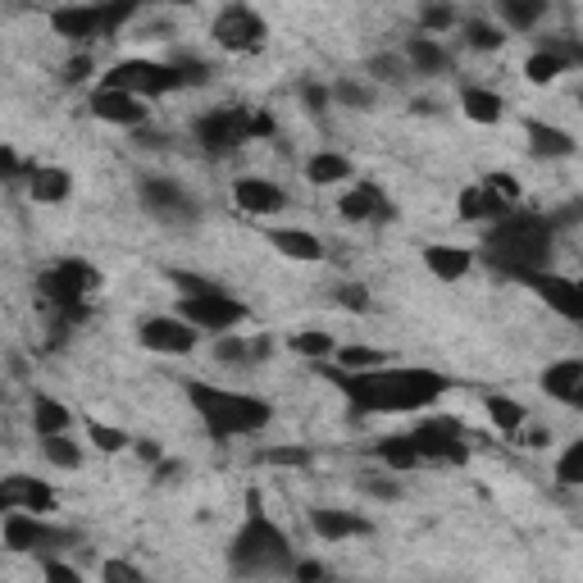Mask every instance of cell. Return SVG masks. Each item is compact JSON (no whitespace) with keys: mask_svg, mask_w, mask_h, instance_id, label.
Listing matches in <instances>:
<instances>
[{"mask_svg":"<svg viewBox=\"0 0 583 583\" xmlns=\"http://www.w3.org/2000/svg\"><path fill=\"white\" fill-rule=\"evenodd\" d=\"M73 543L69 529H50V524L42 515H27V511H10L5 515V547L10 551H55V547H65Z\"/></svg>","mask_w":583,"mask_h":583,"instance_id":"12","label":"cell"},{"mask_svg":"<svg viewBox=\"0 0 583 583\" xmlns=\"http://www.w3.org/2000/svg\"><path fill=\"white\" fill-rule=\"evenodd\" d=\"M338 214L351 219V224H387L393 219V201L383 197L378 183H355L351 191L338 197Z\"/></svg>","mask_w":583,"mask_h":583,"instance_id":"16","label":"cell"},{"mask_svg":"<svg viewBox=\"0 0 583 583\" xmlns=\"http://www.w3.org/2000/svg\"><path fill=\"white\" fill-rule=\"evenodd\" d=\"M410 442H415V452H420V460H438V465H465V456H469L465 429L456 420H447V415L415 424L410 429Z\"/></svg>","mask_w":583,"mask_h":583,"instance_id":"9","label":"cell"},{"mask_svg":"<svg viewBox=\"0 0 583 583\" xmlns=\"http://www.w3.org/2000/svg\"><path fill=\"white\" fill-rule=\"evenodd\" d=\"M342 305H351V311H365V305H370L365 288H342Z\"/></svg>","mask_w":583,"mask_h":583,"instance_id":"51","label":"cell"},{"mask_svg":"<svg viewBox=\"0 0 583 583\" xmlns=\"http://www.w3.org/2000/svg\"><path fill=\"white\" fill-rule=\"evenodd\" d=\"M305 105H311V109H324L328 105V96H333V88H319V82H305Z\"/></svg>","mask_w":583,"mask_h":583,"instance_id":"47","label":"cell"},{"mask_svg":"<svg viewBox=\"0 0 583 583\" xmlns=\"http://www.w3.org/2000/svg\"><path fill=\"white\" fill-rule=\"evenodd\" d=\"M273 132V119L269 115H252V109L242 105H224V109H210L191 124V137H197V147L206 155H233L242 142H252V137H269Z\"/></svg>","mask_w":583,"mask_h":583,"instance_id":"5","label":"cell"},{"mask_svg":"<svg viewBox=\"0 0 583 583\" xmlns=\"http://www.w3.org/2000/svg\"><path fill=\"white\" fill-rule=\"evenodd\" d=\"M315 370L351 401L355 415H410V410L433 406L442 393H452V378L424 365H383V370L351 374L338 365L328 370V360H324Z\"/></svg>","mask_w":583,"mask_h":583,"instance_id":"1","label":"cell"},{"mask_svg":"<svg viewBox=\"0 0 583 583\" xmlns=\"http://www.w3.org/2000/svg\"><path fill=\"white\" fill-rule=\"evenodd\" d=\"M483 406H488V415H492V424L502 429L506 438H515V433L524 429V406H520V401H511V397H488Z\"/></svg>","mask_w":583,"mask_h":583,"instance_id":"36","label":"cell"},{"mask_svg":"<svg viewBox=\"0 0 583 583\" xmlns=\"http://www.w3.org/2000/svg\"><path fill=\"white\" fill-rule=\"evenodd\" d=\"M0 506H5V511H27V515H50L55 511V492L42 479L10 475L5 483H0Z\"/></svg>","mask_w":583,"mask_h":583,"instance_id":"18","label":"cell"},{"mask_svg":"<svg viewBox=\"0 0 583 583\" xmlns=\"http://www.w3.org/2000/svg\"><path fill=\"white\" fill-rule=\"evenodd\" d=\"M370 73H374L378 82H397V78H401V60H397V55H374V60H370Z\"/></svg>","mask_w":583,"mask_h":583,"instance_id":"46","label":"cell"},{"mask_svg":"<svg viewBox=\"0 0 583 583\" xmlns=\"http://www.w3.org/2000/svg\"><path fill=\"white\" fill-rule=\"evenodd\" d=\"M88 105H92V115L101 124H115V128H142L147 115H151L142 96H128V92H115V88H96Z\"/></svg>","mask_w":583,"mask_h":583,"instance_id":"15","label":"cell"},{"mask_svg":"<svg viewBox=\"0 0 583 583\" xmlns=\"http://www.w3.org/2000/svg\"><path fill=\"white\" fill-rule=\"evenodd\" d=\"M406 65L415 73H447L452 69V55L442 50L438 37H410L406 42Z\"/></svg>","mask_w":583,"mask_h":583,"instance_id":"27","label":"cell"},{"mask_svg":"<svg viewBox=\"0 0 583 583\" xmlns=\"http://www.w3.org/2000/svg\"><path fill=\"white\" fill-rule=\"evenodd\" d=\"M101 88H115V92H128V96H170V92H183L187 88V73L174 65V60H124L105 73Z\"/></svg>","mask_w":583,"mask_h":583,"instance_id":"6","label":"cell"},{"mask_svg":"<svg viewBox=\"0 0 583 583\" xmlns=\"http://www.w3.org/2000/svg\"><path fill=\"white\" fill-rule=\"evenodd\" d=\"M570 65L561 60V55H551V50H534L529 60H524V78L534 82V88H547V82H557Z\"/></svg>","mask_w":583,"mask_h":583,"instance_id":"34","label":"cell"},{"mask_svg":"<svg viewBox=\"0 0 583 583\" xmlns=\"http://www.w3.org/2000/svg\"><path fill=\"white\" fill-rule=\"evenodd\" d=\"M246 506H252V515H246V524L237 529V538L229 547V570L237 579H279V574H292L296 557L288 547V534L260 511V492L246 497Z\"/></svg>","mask_w":583,"mask_h":583,"instance_id":"3","label":"cell"},{"mask_svg":"<svg viewBox=\"0 0 583 583\" xmlns=\"http://www.w3.org/2000/svg\"><path fill=\"white\" fill-rule=\"evenodd\" d=\"M105 583H147V574L137 570L132 561H105Z\"/></svg>","mask_w":583,"mask_h":583,"instance_id":"43","label":"cell"},{"mask_svg":"<svg viewBox=\"0 0 583 583\" xmlns=\"http://www.w3.org/2000/svg\"><path fill=\"white\" fill-rule=\"evenodd\" d=\"M37 292H42L60 315H78L82 296L96 292V269L82 265V260H60V265H50L46 273H37Z\"/></svg>","mask_w":583,"mask_h":583,"instance_id":"7","label":"cell"},{"mask_svg":"<svg viewBox=\"0 0 583 583\" xmlns=\"http://www.w3.org/2000/svg\"><path fill=\"white\" fill-rule=\"evenodd\" d=\"M524 137H529V151L538 160H565V155H574V137L565 128H557V124L529 119V124H524Z\"/></svg>","mask_w":583,"mask_h":583,"instance_id":"22","label":"cell"},{"mask_svg":"<svg viewBox=\"0 0 583 583\" xmlns=\"http://www.w3.org/2000/svg\"><path fill=\"white\" fill-rule=\"evenodd\" d=\"M420 23H424V37H433V33H447V27L456 23V14L447 5H424L420 10Z\"/></svg>","mask_w":583,"mask_h":583,"instance_id":"42","label":"cell"},{"mask_svg":"<svg viewBox=\"0 0 583 583\" xmlns=\"http://www.w3.org/2000/svg\"><path fill=\"white\" fill-rule=\"evenodd\" d=\"M579 387H583V360L579 355H565V360H557V365L543 370V393L551 401H565L570 406Z\"/></svg>","mask_w":583,"mask_h":583,"instance_id":"23","label":"cell"},{"mask_svg":"<svg viewBox=\"0 0 583 583\" xmlns=\"http://www.w3.org/2000/svg\"><path fill=\"white\" fill-rule=\"evenodd\" d=\"M365 488H370L374 497H397V483H383V479H365Z\"/></svg>","mask_w":583,"mask_h":583,"instance_id":"53","label":"cell"},{"mask_svg":"<svg viewBox=\"0 0 583 583\" xmlns=\"http://www.w3.org/2000/svg\"><path fill=\"white\" fill-rule=\"evenodd\" d=\"M460 109H465L469 124H497L506 105H502V96L488 92V88H465V92H460Z\"/></svg>","mask_w":583,"mask_h":583,"instance_id":"30","label":"cell"},{"mask_svg":"<svg viewBox=\"0 0 583 583\" xmlns=\"http://www.w3.org/2000/svg\"><path fill=\"white\" fill-rule=\"evenodd\" d=\"M288 347H292V355L311 360V365H324L328 355H338V347H333V338H328V328H301V333H292V338H288Z\"/></svg>","mask_w":583,"mask_h":583,"instance_id":"32","label":"cell"},{"mask_svg":"<svg viewBox=\"0 0 583 583\" xmlns=\"http://www.w3.org/2000/svg\"><path fill=\"white\" fill-rule=\"evenodd\" d=\"M469 265H475V252H465V246H452V242H433V246H424V269L433 273V279H442V283L465 279Z\"/></svg>","mask_w":583,"mask_h":583,"instance_id":"21","label":"cell"},{"mask_svg":"<svg viewBox=\"0 0 583 583\" xmlns=\"http://www.w3.org/2000/svg\"><path fill=\"white\" fill-rule=\"evenodd\" d=\"M33 429H37V438H60L73 429V410L55 397H37L33 401Z\"/></svg>","mask_w":583,"mask_h":583,"instance_id":"28","label":"cell"},{"mask_svg":"<svg viewBox=\"0 0 583 583\" xmlns=\"http://www.w3.org/2000/svg\"><path fill=\"white\" fill-rule=\"evenodd\" d=\"M483 260L492 269L511 273V279H534V273H547L551 260V224L543 214H506L483 233Z\"/></svg>","mask_w":583,"mask_h":583,"instance_id":"2","label":"cell"},{"mask_svg":"<svg viewBox=\"0 0 583 583\" xmlns=\"http://www.w3.org/2000/svg\"><path fill=\"white\" fill-rule=\"evenodd\" d=\"M137 456H142V460H160V447H155V442H137Z\"/></svg>","mask_w":583,"mask_h":583,"instance_id":"54","label":"cell"},{"mask_svg":"<svg viewBox=\"0 0 583 583\" xmlns=\"http://www.w3.org/2000/svg\"><path fill=\"white\" fill-rule=\"evenodd\" d=\"M88 69H92V60H88V55H78V60L69 65V82H82V78H88Z\"/></svg>","mask_w":583,"mask_h":583,"instance_id":"52","label":"cell"},{"mask_svg":"<svg viewBox=\"0 0 583 583\" xmlns=\"http://www.w3.org/2000/svg\"><path fill=\"white\" fill-rule=\"evenodd\" d=\"M137 342L147 351H160V355H187L197 347V328H191L183 315H147L137 324Z\"/></svg>","mask_w":583,"mask_h":583,"instance_id":"13","label":"cell"},{"mask_svg":"<svg viewBox=\"0 0 583 583\" xmlns=\"http://www.w3.org/2000/svg\"><path fill=\"white\" fill-rule=\"evenodd\" d=\"M311 529L328 543H342V538H365L370 520H360L351 511H311Z\"/></svg>","mask_w":583,"mask_h":583,"instance_id":"25","label":"cell"},{"mask_svg":"<svg viewBox=\"0 0 583 583\" xmlns=\"http://www.w3.org/2000/svg\"><path fill=\"white\" fill-rule=\"evenodd\" d=\"M142 206L155 219H164V224H191V219H197V201H191L183 191V183H174V178H147Z\"/></svg>","mask_w":583,"mask_h":583,"instance_id":"14","label":"cell"},{"mask_svg":"<svg viewBox=\"0 0 583 583\" xmlns=\"http://www.w3.org/2000/svg\"><path fill=\"white\" fill-rule=\"evenodd\" d=\"M42 452H46V460L55 465V469H78L82 465V447L69 438V433H60V438H42Z\"/></svg>","mask_w":583,"mask_h":583,"instance_id":"37","label":"cell"},{"mask_svg":"<svg viewBox=\"0 0 583 583\" xmlns=\"http://www.w3.org/2000/svg\"><path fill=\"white\" fill-rule=\"evenodd\" d=\"M305 178H311L315 187H328V183H347L351 178V160L338 155V151H319L305 160Z\"/></svg>","mask_w":583,"mask_h":583,"instance_id":"31","label":"cell"},{"mask_svg":"<svg viewBox=\"0 0 583 583\" xmlns=\"http://www.w3.org/2000/svg\"><path fill=\"white\" fill-rule=\"evenodd\" d=\"M269 460H279V465H311V456L296 452V447H279V452H269Z\"/></svg>","mask_w":583,"mask_h":583,"instance_id":"50","label":"cell"},{"mask_svg":"<svg viewBox=\"0 0 583 583\" xmlns=\"http://www.w3.org/2000/svg\"><path fill=\"white\" fill-rule=\"evenodd\" d=\"M483 187H488V191H497V197H502L506 206H515V201H520V183H515V174H488V178H483Z\"/></svg>","mask_w":583,"mask_h":583,"instance_id":"44","label":"cell"},{"mask_svg":"<svg viewBox=\"0 0 583 583\" xmlns=\"http://www.w3.org/2000/svg\"><path fill=\"white\" fill-rule=\"evenodd\" d=\"M524 283H529L561 319L583 324V283L579 279H561V273H534V279H524Z\"/></svg>","mask_w":583,"mask_h":583,"instance_id":"17","label":"cell"},{"mask_svg":"<svg viewBox=\"0 0 583 583\" xmlns=\"http://www.w3.org/2000/svg\"><path fill=\"white\" fill-rule=\"evenodd\" d=\"M292 579H296V583H319V579H324V565H315V561H296Z\"/></svg>","mask_w":583,"mask_h":583,"instance_id":"48","label":"cell"},{"mask_svg":"<svg viewBox=\"0 0 583 583\" xmlns=\"http://www.w3.org/2000/svg\"><path fill=\"white\" fill-rule=\"evenodd\" d=\"M374 456L387 465V475H410L415 465H424L420 460V452H415V442H410V433H397V438H383L378 447H374Z\"/></svg>","mask_w":583,"mask_h":583,"instance_id":"29","label":"cell"},{"mask_svg":"<svg viewBox=\"0 0 583 583\" xmlns=\"http://www.w3.org/2000/svg\"><path fill=\"white\" fill-rule=\"evenodd\" d=\"M137 10L132 5H65L50 14V27L69 42H92V37H105L115 33L119 23H128Z\"/></svg>","mask_w":583,"mask_h":583,"instance_id":"8","label":"cell"},{"mask_svg":"<svg viewBox=\"0 0 583 583\" xmlns=\"http://www.w3.org/2000/svg\"><path fill=\"white\" fill-rule=\"evenodd\" d=\"M178 315L191 324V328H210V333H219V338H224V333H233L237 324H246L252 319V311H246V305L237 301V296H229V292H214V296H183L178 301Z\"/></svg>","mask_w":583,"mask_h":583,"instance_id":"10","label":"cell"},{"mask_svg":"<svg viewBox=\"0 0 583 583\" xmlns=\"http://www.w3.org/2000/svg\"><path fill=\"white\" fill-rule=\"evenodd\" d=\"M183 393H187L191 410L201 415L210 438H246V433H260L273 420L269 401L252 397V393H233V387H214L201 378H187Z\"/></svg>","mask_w":583,"mask_h":583,"instance_id":"4","label":"cell"},{"mask_svg":"<svg viewBox=\"0 0 583 583\" xmlns=\"http://www.w3.org/2000/svg\"><path fill=\"white\" fill-rule=\"evenodd\" d=\"M333 101H342L351 109H370L374 105V88H365V82H355V78H338V82H333Z\"/></svg>","mask_w":583,"mask_h":583,"instance_id":"39","label":"cell"},{"mask_svg":"<svg viewBox=\"0 0 583 583\" xmlns=\"http://www.w3.org/2000/svg\"><path fill=\"white\" fill-rule=\"evenodd\" d=\"M69 191H73V178L60 164H33V170H27V197L37 206H60Z\"/></svg>","mask_w":583,"mask_h":583,"instance_id":"20","label":"cell"},{"mask_svg":"<svg viewBox=\"0 0 583 583\" xmlns=\"http://www.w3.org/2000/svg\"><path fill=\"white\" fill-rule=\"evenodd\" d=\"M233 201H237V210L256 214V219L288 210V197H283V187H279V183H269V178H252V174L233 183Z\"/></svg>","mask_w":583,"mask_h":583,"instance_id":"19","label":"cell"},{"mask_svg":"<svg viewBox=\"0 0 583 583\" xmlns=\"http://www.w3.org/2000/svg\"><path fill=\"white\" fill-rule=\"evenodd\" d=\"M465 42H469V50H497V46L506 42V33H502V27L475 19V23H465Z\"/></svg>","mask_w":583,"mask_h":583,"instance_id":"40","label":"cell"},{"mask_svg":"<svg viewBox=\"0 0 583 583\" xmlns=\"http://www.w3.org/2000/svg\"><path fill=\"white\" fill-rule=\"evenodd\" d=\"M497 14H502V23L511 27V33H529V27L543 23L547 5H543V0H502V5H497Z\"/></svg>","mask_w":583,"mask_h":583,"instance_id":"33","label":"cell"},{"mask_svg":"<svg viewBox=\"0 0 583 583\" xmlns=\"http://www.w3.org/2000/svg\"><path fill=\"white\" fill-rule=\"evenodd\" d=\"M338 370H351V374H365V370H383L387 365V351L378 347H338Z\"/></svg>","mask_w":583,"mask_h":583,"instance_id":"35","label":"cell"},{"mask_svg":"<svg viewBox=\"0 0 583 583\" xmlns=\"http://www.w3.org/2000/svg\"><path fill=\"white\" fill-rule=\"evenodd\" d=\"M88 433H92V447H96V452H124V447H128V433L115 429V424L88 420Z\"/></svg>","mask_w":583,"mask_h":583,"instance_id":"41","label":"cell"},{"mask_svg":"<svg viewBox=\"0 0 583 583\" xmlns=\"http://www.w3.org/2000/svg\"><path fill=\"white\" fill-rule=\"evenodd\" d=\"M210 33H214V42L224 46V50H233V55H252V50L265 46L269 23H265V14H256L252 5H229V10H219V19H214Z\"/></svg>","mask_w":583,"mask_h":583,"instance_id":"11","label":"cell"},{"mask_svg":"<svg viewBox=\"0 0 583 583\" xmlns=\"http://www.w3.org/2000/svg\"><path fill=\"white\" fill-rule=\"evenodd\" d=\"M42 579H46V583H82V574H78L73 565L55 561V557H46V565H42Z\"/></svg>","mask_w":583,"mask_h":583,"instance_id":"45","label":"cell"},{"mask_svg":"<svg viewBox=\"0 0 583 583\" xmlns=\"http://www.w3.org/2000/svg\"><path fill=\"white\" fill-rule=\"evenodd\" d=\"M557 483H565V488H583V438L570 442V447L557 456Z\"/></svg>","mask_w":583,"mask_h":583,"instance_id":"38","label":"cell"},{"mask_svg":"<svg viewBox=\"0 0 583 583\" xmlns=\"http://www.w3.org/2000/svg\"><path fill=\"white\" fill-rule=\"evenodd\" d=\"M0 164H5V178H10V183H27V178H23V164H19V155H14L10 147L0 151Z\"/></svg>","mask_w":583,"mask_h":583,"instance_id":"49","label":"cell"},{"mask_svg":"<svg viewBox=\"0 0 583 583\" xmlns=\"http://www.w3.org/2000/svg\"><path fill=\"white\" fill-rule=\"evenodd\" d=\"M265 237H269V246H273V252H279V256H288V260H301V265H315V260L324 256L319 237H315V233H305V229H269Z\"/></svg>","mask_w":583,"mask_h":583,"instance_id":"24","label":"cell"},{"mask_svg":"<svg viewBox=\"0 0 583 583\" xmlns=\"http://www.w3.org/2000/svg\"><path fill=\"white\" fill-rule=\"evenodd\" d=\"M511 214V206L497 197V191H488L483 183H475V187H465L460 191V219H469V224H475V219H506Z\"/></svg>","mask_w":583,"mask_h":583,"instance_id":"26","label":"cell"}]
</instances>
